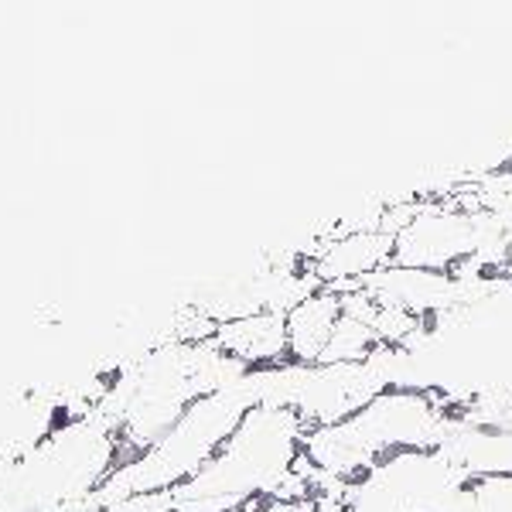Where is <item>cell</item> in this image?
<instances>
[{"mask_svg":"<svg viewBox=\"0 0 512 512\" xmlns=\"http://www.w3.org/2000/svg\"><path fill=\"white\" fill-rule=\"evenodd\" d=\"M475 253V216L454 202H420L410 226L396 236L393 267L448 277Z\"/></svg>","mask_w":512,"mask_h":512,"instance_id":"cell-1","label":"cell"},{"mask_svg":"<svg viewBox=\"0 0 512 512\" xmlns=\"http://www.w3.org/2000/svg\"><path fill=\"white\" fill-rule=\"evenodd\" d=\"M396 239L386 233H349V236H321L311 250V274L335 294L362 291L369 277L393 267Z\"/></svg>","mask_w":512,"mask_h":512,"instance_id":"cell-2","label":"cell"},{"mask_svg":"<svg viewBox=\"0 0 512 512\" xmlns=\"http://www.w3.org/2000/svg\"><path fill=\"white\" fill-rule=\"evenodd\" d=\"M212 345L246 369H267L287 362V315L256 311V315L222 321Z\"/></svg>","mask_w":512,"mask_h":512,"instance_id":"cell-3","label":"cell"},{"mask_svg":"<svg viewBox=\"0 0 512 512\" xmlns=\"http://www.w3.org/2000/svg\"><path fill=\"white\" fill-rule=\"evenodd\" d=\"M342 318V297L332 287L308 294L287 311V355L297 366H318L328 342L335 335V325Z\"/></svg>","mask_w":512,"mask_h":512,"instance_id":"cell-4","label":"cell"}]
</instances>
